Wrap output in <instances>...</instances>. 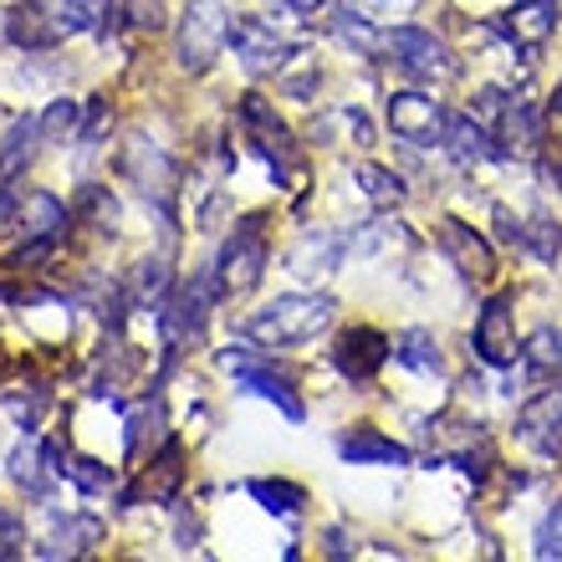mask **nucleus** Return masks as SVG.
Returning <instances> with one entry per match:
<instances>
[{
  "label": "nucleus",
  "mask_w": 562,
  "mask_h": 562,
  "mask_svg": "<svg viewBox=\"0 0 562 562\" xmlns=\"http://www.w3.org/2000/svg\"><path fill=\"white\" fill-rule=\"evenodd\" d=\"M333 317H338V302L327 292H286L271 296L256 317H246V338L251 348H302V342L323 338Z\"/></svg>",
  "instance_id": "f257e3e1"
},
{
  "label": "nucleus",
  "mask_w": 562,
  "mask_h": 562,
  "mask_svg": "<svg viewBox=\"0 0 562 562\" xmlns=\"http://www.w3.org/2000/svg\"><path fill=\"white\" fill-rule=\"evenodd\" d=\"M267 215H240L236 225H231V236L221 240V256L210 261V271H215V292L225 296H246L261 286V277H267Z\"/></svg>",
  "instance_id": "f03ea898"
},
{
  "label": "nucleus",
  "mask_w": 562,
  "mask_h": 562,
  "mask_svg": "<svg viewBox=\"0 0 562 562\" xmlns=\"http://www.w3.org/2000/svg\"><path fill=\"white\" fill-rule=\"evenodd\" d=\"M231 26H236V15L225 11L221 0H190L184 15H179V36H175V61L184 72H210L215 57H221L225 46H231Z\"/></svg>",
  "instance_id": "7ed1b4c3"
},
{
  "label": "nucleus",
  "mask_w": 562,
  "mask_h": 562,
  "mask_svg": "<svg viewBox=\"0 0 562 562\" xmlns=\"http://www.w3.org/2000/svg\"><path fill=\"white\" fill-rule=\"evenodd\" d=\"M450 119H456V113H445L440 98H429V92H419V88L389 92V128L409 148H445Z\"/></svg>",
  "instance_id": "20e7f679"
},
{
  "label": "nucleus",
  "mask_w": 562,
  "mask_h": 562,
  "mask_svg": "<svg viewBox=\"0 0 562 562\" xmlns=\"http://www.w3.org/2000/svg\"><path fill=\"white\" fill-rule=\"evenodd\" d=\"M384 57L394 61L400 72L419 77V82H445V77H456L450 46L425 26H389L384 31Z\"/></svg>",
  "instance_id": "39448f33"
},
{
  "label": "nucleus",
  "mask_w": 562,
  "mask_h": 562,
  "mask_svg": "<svg viewBox=\"0 0 562 562\" xmlns=\"http://www.w3.org/2000/svg\"><path fill=\"white\" fill-rule=\"evenodd\" d=\"M221 369L236 379L246 394H256V400H271L281 409V419H292V425H302V400H296V389H292V379L281 369H271L267 358H256L251 348H225L221 353Z\"/></svg>",
  "instance_id": "423d86ee"
},
{
  "label": "nucleus",
  "mask_w": 562,
  "mask_h": 562,
  "mask_svg": "<svg viewBox=\"0 0 562 562\" xmlns=\"http://www.w3.org/2000/svg\"><path fill=\"white\" fill-rule=\"evenodd\" d=\"M240 123L256 134V148H261V159L271 164V179L277 184H292V169H296V138L286 134V123L277 119V108L261 98V92H251V98H240Z\"/></svg>",
  "instance_id": "0eeeda50"
},
{
  "label": "nucleus",
  "mask_w": 562,
  "mask_h": 562,
  "mask_svg": "<svg viewBox=\"0 0 562 562\" xmlns=\"http://www.w3.org/2000/svg\"><path fill=\"white\" fill-rule=\"evenodd\" d=\"M471 353L491 369H506L517 363L521 342H517V317H512V296H486L481 312H475V327H471Z\"/></svg>",
  "instance_id": "6e6552de"
},
{
  "label": "nucleus",
  "mask_w": 562,
  "mask_h": 562,
  "mask_svg": "<svg viewBox=\"0 0 562 562\" xmlns=\"http://www.w3.org/2000/svg\"><path fill=\"white\" fill-rule=\"evenodd\" d=\"M389 358H394V338H384L379 327L358 323L348 327L338 338V348H333V363H338V373L348 379V384H369V379H379V369H384Z\"/></svg>",
  "instance_id": "1a4fd4ad"
},
{
  "label": "nucleus",
  "mask_w": 562,
  "mask_h": 562,
  "mask_svg": "<svg viewBox=\"0 0 562 562\" xmlns=\"http://www.w3.org/2000/svg\"><path fill=\"white\" fill-rule=\"evenodd\" d=\"M517 440L542 450V456H562V379L542 384L517 409Z\"/></svg>",
  "instance_id": "9d476101"
},
{
  "label": "nucleus",
  "mask_w": 562,
  "mask_h": 562,
  "mask_svg": "<svg viewBox=\"0 0 562 562\" xmlns=\"http://www.w3.org/2000/svg\"><path fill=\"white\" fill-rule=\"evenodd\" d=\"M231 46H236V57L246 61L251 72H277L281 61H292V42H286L271 21H261V15H236Z\"/></svg>",
  "instance_id": "9b49d317"
},
{
  "label": "nucleus",
  "mask_w": 562,
  "mask_h": 562,
  "mask_svg": "<svg viewBox=\"0 0 562 562\" xmlns=\"http://www.w3.org/2000/svg\"><path fill=\"white\" fill-rule=\"evenodd\" d=\"M558 15H562L558 0H517L502 15V31L517 52H542L552 42V31H558Z\"/></svg>",
  "instance_id": "f8f14e48"
},
{
  "label": "nucleus",
  "mask_w": 562,
  "mask_h": 562,
  "mask_svg": "<svg viewBox=\"0 0 562 562\" xmlns=\"http://www.w3.org/2000/svg\"><path fill=\"white\" fill-rule=\"evenodd\" d=\"M440 251L456 261L460 271L471 281H486L491 271H496V251H491L486 236H475L465 221H456V215H445L440 221Z\"/></svg>",
  "instance_id": "ddd939ff"
},
{
  "label": "nucleus",
  "mask_w": 562,
  "mask_h": 562,
  "mask_svg": "<svg viewBox=\"0 0 562 562\" xmlns=\"http://www.w3.org/2000/svg\"><path fill=\"white\" fill-rule=\"evenodd\" d=\"M123 175L134 179L144 194H154V200H164V194L175 190V164H169V154L144 134L128 138V148H123Z\"/></svg>",
  "instance_id": "4468645a"
},
{
  "label": "nucleus",
  "mask_w": 562,
  "mask_h": 562,
  "mask_svg": "<svg viewBox=\"0 0 562 562\" xmlns=\"http://www.w3.org/2000/svg\"><path fill=\"white\" fill-rule=\"evenodd\" d=\"M42 445H46L52 471H57L61 481H72L77 491H88V496H113V491H119L113 465H103V460H92V456H72V450H61L57 440H42Z\"/></svg>",
  "instance_id": "2eb2a0df"
},
{
  "label": "nucleus",
  "mask_w": 562,
  "mask_h": 562,
  "mask_svg": "<svg viewBox=\"0 0 562 562\" xmlns=\"http://www.w3.org/2000/svg\"><path fill=\"white\" fill-rule=\"evenodd\" d=\"M338 456L348 460V465H415V450L400 440H389V435H379V429H348V435H338Z\"/></svg>",
  "instance_id": "dca6fc26"
},
{
  "label": "nucleus",
  "mask_w": 562,
  "mask_h": 562,
  "mask_svg": "<svg viewBox=\"0 0 562 562\" xmlns=\"http://www.w3.org/2000/svg\"><path fill=\"white\" fill-rule=\"evenodd\" d=\"M21 231H26V240H61L67 236V225H72V210L61 205L57 194H26V200H15V215H11Z\"/></svg>",
  "instance_id": "f3484780"
},
{
  "label": "nucleus",
  "mask_w": 562,
  "mask_h": 562,
  "mask_svg": "<svg viewBox=\"0 0 562 562\" xmlns=\"http://www.w3.org/2000/svg\"><path fill=\"white\" fill-rule=\"evenodd\" d=\"M46 11V21L57 26V36H88V31H103L113 21V0H36Z\"/></svg>",
  "instance_id": "a211bd4d"
},
{
  "label": "nucleus",
  "mask_w": 562,
  "mask_h": 562,
  "mask_svg": "<svg viewBox=\"0 0 562 562\" xmlns=\"http://www.w3.org/2000/svg\"><path fill=\"white\" fill-rule=\"evenodd\" d=\"M445 154L456 164H491V159H506V148L496 144V134L491 128H481V123L471 119V113H456L450 119V134H445Z\"/></svg>",
  "instance_id": "6ab92c4d"
},
{
  "label": "nucleus",
  "mask_w": 562,
  "mask_h": 562,
  "mask_svg": "<svg viewBox=\"0 0 562 562\" xmlns=\"http://www.w3.org/2000/svg\"><path fill=\"white\" fill-rule=\"evenodd\" d=\"M36 144H46L42 119H11V128H5V138H0V190H11L15 179L31 169Z\"/></svg>",
  "instance_id": "aec40b11"
},
{
  "label": "nucleus",
  "mask_w": 562,
  "mask_h": 562,
  "mask_svg": "<svg viewBox=\"0 0 562 562\" xmlns=\"http://www.w3.org/2000/svg\"><path fill=\"white\" fill-rule=\"evenodd\" d=\"M5 475L26 491L31 502H46V496H52V481H61V475L52 471V460H46V445H36V440L15 445L11 456H5Z\"/></svg>",
  "instance_id": "412c9836"
},
{
  "label": "nucleus",
  "mask_w": 562,
  "mask_h": 562,
  "mask_svg": "<svg viewBox=\"0 0 562 562\" xmlns=\"http://www.w3.org/2000/svg\"><path fill=\"white\" fill-rule=\"evenodd\" d=\"M342 251H348V240H342V236L312 231V236L296 240V251H292V261H286V267H292V277H302V281H323V277H333V271H338Z\"/></svg>",
  "instance_id": "4be33fe9"
},
{
  "label": "nucleus",
  "mask_w": 562,
  "mask_h": 562,
  "mask_svg": "<svg viewBox=\"0 0 562 562\" xmlns=\"http://www.w3.org/2000/svg\"><path fill=\"white\" fill-rule=\"evenodd\" d=\"M98 542H103V521L98 517H57L52 521V537L36 548V558H82Z\"/></svg>",
  "instance_id": "5701e85b"
},
{
  "label": "nucleus",
  "mask_w": 562,
  "mask_h": 562,
  "mask_svg": "<svg viewBox=\"0 0 562 562\" xmlns=\"http://www.w3.org/2000/svg\"><path fill=\"white\" fill-rule=\"evenodd\" d=\"M5 42L11 46H21V52H52V46L61 42L57 36V26L46 21V11L31 0V5H15V11H5Z\"/></svg>",
  "instance_id": "b1692460"
},
{
  "label": "nucleus",
  "mask_w": 562,
  "mask_h": 562,
  "mask_svg": "<svg viewBox=\"0 0 562 562\" xmlns=\"http://www.w3.org/2000/svg\"><path fill=\"white\" fill-rule=\"evenodd\" d=\"M169 296H175V267H169V256H148V261H138L134 281H128V302L144 307V312H159Z\"/></svg>",
  "instance_id": "393cba45"
},
{
  "label": "nucleus",
  "mask_w": 562,
  "mask_h": 562,
  "mask_svg": "<svg viewBox=\"0 0 562 562\" xmlns=\"http://www.w3.org/2000/svg\"><path fill=\"white\" fill-rule=\"evenodd\" d=\"M521 369L532 384H558L562 379V333L558 327H537L532 338L521 342Z\"/></svg>",
  "instance_id": "a878e982"
},
{
  "label": "nucleus",
  "mask_w": 562,
  "mask_h": 562,
  "mask_svg": "<svg viewBox=\"0 0 562 562\" xmlns=\"http://www.w3.org/2000/svg\"><path fill=\"white\" fill-rule=\"evenodd\" d=\"M394 358H400L409 373H419V379H435V373L445 369L440 342H435V333H425V327H404L400 338H394Z\"/></svg>",
  "instance_id": "bb28decb"
},
{
  "label": "nucleus",
  "mask_w": 562,
  "mask_h": 562,
  "mask_svg": "<svg viewBox=\"0 0 562 562\" xmlns=\"http://www.w3.org/2000/svg\"><path fill=\"white\" fill-rule=\"evenodd\" d=\"M246 491H251L256 502L267 506V512H277V517H296L302 506H307V491L292 486V481H281V475H256V481H246Z\"/></svg>",
  "instance_id": "cd10ccee"
},
{
  "label": "nucleus",
  "mask_w": 562,
  "mask_h": 562,
  "mask_svg": "<svg viewBox=\"0 0 562 562\" xmlns=\"http://www.w3.org/2000/svg\"><path fill=\"white\" fill-rule=\"evenodd\" d=\"M517 246L532 256V261H558V251H562L558 221H548V215H532V221H521V225H517Z\"/></svg>",
  "instance_id": "c85d7f7f"
},
{
  "label": "nucleus",
  "mask_w": 562,
  "mask_h": 562,
  "mask_svg": "<svg viewBox=\"0 0 562 562\" xmlns=\"http://www.w3.org/2000/svg\"><path fill=\"white\" fill-rule=\"evenodd\" d=\"M353 184L369 194L373 205H400L404 200V179L384 164H353Z\"/></svg>",
  "instance_id": "c756f323"
},
{
  "label": "nucleus",
  "mask_w": 562,
  "mask_h": 562,
  "mask_svg": "<svg viewBox=\"0 0 562 562\" xmlns=\"http://www.w3.org/2000/svg\"><path fill=\"white\" fill-rule=\"evenodd\" d=\"M77 134H82V103L77 98H57L42 113V138L46 144H72Z\"/></svg>",
  "instance_id": "7c9ffc66"
},
{
  "label": "nucleus",
  "mask_w": 562,
  "mask_h": 562,
  "mask_svg": "<svg viewBox=\"0 0 562 562\" xmlns=\"http://www.w3.org/2000/svg\"><path fill=\"white\" fill-rule=\"evenodd\" d=\"M144 435H148V445H164V400L159 394L128 415V456H144Z\"/></svg>",
  "instance_id": "2f4dec72"
},
{
  "label": "nucleus",
  "mask_w": 562,
  "mask_h": 562,
  "mask_svg": "<svg viewBox=\"0 0 562 562\" xmlns=\"http://www.w3.org/2000/svg\"><path fill=\"white\" fill-rule=\"evenodd\" d=\"M148 471H154V481H144L148 496H154V502H175V491H179V445L164 440L159 445V460H154Z\"/></svg>",
  "instance_id": "473e14b6"
},
{
  "label": "nucleus",
  "mask_w": 562,
  "mask_h": 562,
  "mask_svg": "<svg viewBox=\"0 0 562 562\" xmlns=\"http://www.w3.org/2000/svg\"><path fill=\"white\" fill-rule=\"evenodd\" d=\"M373 251H409V231L394 221H373L363 236H353V256H373Z\"/></svg>",
  "instance_id": "72a5a7b5"
},
{
  "label": "nucleus",
  "mask_w": 562,
  "mask_h": 562,
  "mask_svg": "<svg viewBox=\"0 0 562 562\" xmlns=\"http://www.w3.org/2000/svg\"><path fill=\"white\" fill-rule=\"evenodd\" d=\"M26 552V521L15 517L11 506H0V562Z\"/></svg>",
  "instance_id": "f704fd0d"
},
{
  "label": "nucleus",
  "mask_w": 562,
  "mask_h": 562,
  "mask_svg": "<svg viewBox=\"0 0 562 562\" xmlns=\"http://www.w3.org/2000/svg\"><path fill=\"white\" fill-rule=\"evenodd\" d=\"M537 558L542 562L562 558V502L552 506L548 517H542V527H537Z\"/></svg>",
  "instance_id": "c9c22d12"
},
{
  "label": "nucleus",
  "mask_w": 562,
  "mask_h": 562,
  "mask_svg": "<svg viewBox=\"0 0 562 562\" xmlns=\"http://www.w3.org/2000/svg\"><path fill=\"white\" fill-rule=\"evenodd\" d=\"M82 205H92V215H98V225H103V231H113V225H119V200H113L103 184H82Z\"/></svg>",
  "instance_id": "e433bc0d"
},
{
  "label": "nucleus",
  "mask_w": 562,
  "mask_h": 562,
  "mask_svg": "<svg viewBox=\"0 0 562 562\" xmlns=\"http://www.w3.org/2000/svg\"><path fill=\"white\" fill-rule=\"evenodd\" d=\"M358 11L369 15V21H379V26H389V21H400V15H409L419 5V0H353Z\"/></svg>",
  "instance_id": "4c0bfd02"
},
{
  "label": "nucleus",
  "mask_w": 562,
  "mask_h": 562,
  "mask_svg": "<svg viewBox=\"0 0 562 562\" xmlns=\"http://www.w3.org/2000/svg\"><path fill=\"white\" fill-rule=\"evenodd\" d=\"M128 26L134 31H164V0H128Z\"/></svg>",
  "instance_id": "58836bf2"
},
{
  "label": "nucleus",
  "mask_w": 562,
  "mask_h": 562,
  "mask_svg": "<svg viewBox=\"0 0 562 562\" xmlns=\"http://www.w3.org/2000/svg\"><path fill=\"white\" fill-rule=\"evenodd\" d=\"M108 119H113V113H108V98H92V103L82 108V134H77V144H98V134L108 128Z\"/></svg>",
  "instance_id": "ea45409f"
},
{
  "label": "nucleus",
  "mask_w": 562,
  "mask_h": 562,
  "mask_svg": "<svg viewBox=\"0 0 562 562\" xmlns=\"http://www.w3.org/2000/svg\"><path fill=\"white\" fill-rule=\"evenodd\" d=\"M327 0H286V11L292 15H312V11H323Z\"/></svg>",
  "instance_id": "a19ab883"
},
{
  "label": "nucleus",
  "mask_w": 562,
  "mask_h": 562,
  "mask_svg": "<svg viewBox=\"0 0 562 562\" xmlns=\"http://www.w3.org/2000/svg\"><path fill=\"white\" fill-rule=\"evenodd\" d=\"M0 36H5V21H0Z\"/></svg>",
  "instance_id": "79ce46f5"
}]
</instances>
